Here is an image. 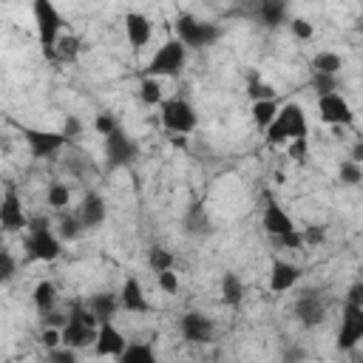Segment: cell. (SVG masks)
Here are the masks:
<instances>
[{"mask_svg":"<svg viewBox=\"0 0 363 363\" xmlns=\"http://www.w3.org/2000/svg\"><path fill=\"white\" fill-rule=\"evenodd\" d=\"M96 329H99V320L88 312V306L74 303L71 315L65 318V323L60 329V340L68 349H82V346H91L96 340Z\"/></svg>","mask_w":363,"mask_h":363,"instance_id":"cell-1","label":"cell"},{"mask_svg":"<svg viewBox=\"0 0 363 363\" xmlns=\"http://www.w3.org/2000/svg\"><path fill=\"white\" fill-rule=\"evenodd\" d=\"M269 145H281L286 139H306V113L298 102H286L284 108H278L275 122L264 130Z\"/></svg>","mask_w":363,"mask_h":363,"instance_id":"cell-2","label":"cell"},{"mask_svg":"<svg viewBox=\"0 0 363 363\" xmlns=\"http://www.w3.org/2000/svg\"><path fill=\"white\" fill-rule=\"evenodd\" d=\"M62 252V241L57 238V233L51 230V224L45 218H34L26 235V255L28 261H54Z\"/></svg>","mask_w":363,"mask_h":363,"instance_id":"cell-3","label":"cell"},{"mask_svg":"<svg viewBox=\"0 0 363 363\" xmlns=\"http://www.w3.org/2000/svg\"><path fill=\"white\" fill-rule=\"evenodd\" d=\"M176 40L184 45V48H207L213 43L221 40L224 28L218 23H204V20H196L193 14H179L176 20Z\"/></svg>","mask_w":363,"mask_h":363,"instance_id":"cell-4","label":"cell"},{"mask_svg":"<svg viewBox=\"0 0 363 363\" xmlns=\"http://www.w3.org/2000/svg\"><path fill=\"white\" fill-rule=\"evenodd\" d=\"M34 11V23H37V37L43 43V51L48 57H54V45L60 40V28H62V17L57 11V6L51 0H34L31 6Z\"/></svg>","mask_w":363,"mask_h":363,"instance_id":"cell-5","label":"cell"},{"mask_svg":"<svg viewBox=\"0 0 363 363\" xmlns=\"http://www.w3.org/2000/svg\"><path fill=\"white\" fill-rule=\"evenodd\" d=\"M184 62H187V48L179 40H167L150 57V62L145 68V77H153V79H159V77H176V74H182Z\"/></svg>","mask_w":363,"mask_h":363,"instance_id":"cell-6","label":"cell"},{"mask_svg":"<svg viewBox=\"0 0 363 363\" xmlns=\"http://www.w3.org/2000/svg\"><path fill=\"white\" fill-rule=\"evenodd\" d=\"M196 122H199L196 108H193L187 99L173 96V99H164V102H162V125H164L167 130L184 136V133H190V130L196 128Z\"/></svg>","mask_w":363,"mask_h":363,"instance_id":"cell-7","label":"cell"},{"mask_svg":"<svg viewBox=\"0 0 363 363\" xmlns=\"http://www.w3.org/2000/svg\"><path fill=\"white\" fill-rule=\"evenodd\" d=\"M136 156H139V147H136V142L122 128H116L113 133L105 136V159H108V167L111 170L130 164Z\"/></svg>","mask_w":363,"mask_h":363,"instance_id":"cell-8","label":"cell"},{"mask_svg":"<svg viewBox=\"0 0 363 363\" xmlns=\"http://www.w3.org/2000/svg\"><path fill=\"white\" fill-rule=\"evenodd\" d=\"M23 139H26L28 153H31L34 159L54 156V153L68 142L60 130H40V128H23Z\"/></svg>","mask_w":363,"mask_h":363,"instance_id":"cell-9","label":"cell"},{"mask_svg":"<svg viewBox=\"0 0 363 363\" xmlns=\"http://www.w3.org/2000/svg\"><path fill=\"white\" fill-rule=\"evenodd\" d=\"M318 113L326 125H335V128H343V125H354V111L352 105L340 96V94H326V96H318Z\"/></svg>","mask_w":363,"mask_h":363,"instance_id":"cell-10","label":"cell"},{"mask_svg":"<svg viewBox=\"0 0 363 363\" xmlns=\"http://www.w3.org/2000/svg\"><path fill=\"white\" fill-rule=\"evenodd\" d=\"M360 340H363V306L346 303V309H343V323H340V332H337V349H340V352H349V349H354Z\"/></svg>","mask_w":363,"mask_h":363,"instance_id":"cell-11","label":"cell"},{"mask_svg":"<svg viewBox=\"0 0 363 363\" xmlns=\"http://www.w3.org/2000/svg\"><path fill=\"white\" fill-rule=\"evenodd\" d=\"M179 329H182L184 340H190V343H210V340H213V332H216L213 320H210L207 315H201V312H187V315H182Z\"/></svg>","mask_w":363,"mask_h":363,"instance_id":"cell-12","label":"cell"},{"mask_svg":"<svg viewBox=\"0 0 363 363\" xmlns=\"http://www.w3.org/2000/svg\"><path fill=\"white\" fill-rule=\"evenodd\" d=\"M26 224H28V221H26V213H23V201H20L17 190L9 187L6 196H3V201H0V227H3L6 233H17V230H23Z\"/></svg>","mask_w":363,"mask_h":363,"instance_id":"cell-13","label":"cell"},{"mask_svg":"<svg viewBox=\"0 0 363 363\" xmlns=\"http://www.w3.org/2000/svg\"><path fill=\"white\" fill-rule=\"evenodd\" d=\"M323 315H326V303H323V298L318 292H303L295 301V318L301 320V326L312 329V326H318L323 320Z\"/></svg>","mask_w":363,"mask_h":363,"instance_id":"cell-14","label":"cell"},{"mask_svg":"<svg viewBox=\"0 0 363 363\" xmlns=\"http://www.w3.org/2000/svg\"><path fill=\"white\" fill-rule=\"evenodd\" d=\"M125 335L111 323V320H105V323H99V329H96V340H94V349H96V354H102V357H119L122 352H125Z\"/></svg>","mask_w":363,"mask_h":363,"instance_id":"cell-15","label":"cell"},{"mask_svg":"<svg viewBox=\"0 0 363 363\" xmlns=\"http://www.w3.org/2000/svg\"><path fill=\"white\" fill-rule=\"evenodd\" d=\"M261 224H264V230L272 235V238H278V235H284V233H289V230H295V224H292V218H289V213L278 204V201H269L267 207H264V216H261Z\"/></svg>","mask_w":363,"mask_h":363,"instance_id":"cell-16","label":"cell"},{"mask_svg":"<svg viewBox=\"0 0 363 363\" xmlns=\"http://www.w3.org/2000/svg\"><path fill=\"white\" fill-rule=\"evenodd\" d=\"M77 218H79L82 230L99 227V224L105 221V201H102V196H99V193H88V196L82 199V204H79Z\"/></svg>","mask_w":363,"mask_h":363,"instance_id":"cell-17","label":"cell"},{"mask_svg":"<svg viewBox=\"0 0 363 363\" xmlns=\"http://www.w3.org/2000/svg\"><path fill=\"white\" fill-rule=\"evenodd\" d=\"M301 278V269L289 261H272V269H269V289L272 292H286L298 284Z\"/></svg>","mask_w":363,"mask_h":363,"instance_id":"cell-18","label":"cell"},{"mask_svg":"<svg viewBox=\"0 0 363 363\" xmlns=\"http://www.w3.org/2000/svg\"><path fill=\"white\" fill-rule=\"evenodd\" d=\"M125 34H128V43L133 48H142L150 40V20L139 11H128L125 14Z\"/></svg>","mask_w":363,"mask_h":363,"instance_id":"cell-19","label":"cell"},{"mask_svg":"<svg viewBox=\"0 0 363 363\" xmlns=\"http://www.w3.org/2000/svg\"><path fill=\"white\" fill-rule=\"evenodd\" d=\"M119 306L128 312H147V298L136 278H125L122 292H119Z\"/></svg>","mask_w":363,"mask_h":363,"instance_id":"cell-20","label":"cell"},{"mask_svg":"<svg viewBox=\"0 0 363 363\" xmlns=\"http://www.w3.org/2000/svg\"><path fill=\"white\" fill-rule=\"evenodd\" d=\"M286 14H289V9H286L284 0H261V3L255 6V17H258L264 26H269V28L286 23Z\"/></svg>","mask_w":363,"mask_h":363,"instance_id":"cell-21","label":"cell"},{"mask_svg":"<svg viewBox=\"0 0 363 363\" xmlns=\"http://www.w3.org/2000/svg\"><path fill=\"white\" fill-rule=\"evenodd\" d=\"M116 309H119V298L111 295V292H96V295H91V301H88V312H91L99 323L111 320V318L116 315Z\"/></svg>","mask_w":363,"mask_h":363,"instance_id":"cell-22","label":"cell"},{"mask_svg":"<svg viewBox=\"0 0 363 363\" xmlns=\"http://www.w3.org/2000/svg\"><path fill=\"white\" fill-rule=\"evenodd\" d=\"M31 298H34L37 312H40V315H48V312H54V306H57V286H54L51 281H40V284L34 286Z\"/></svg>","mask_w":363,"mask_h":363,"instance_id":"cell-23","label":"cell"},{"mask_svg":"<svg viewBox=\"0 0 363 363\" xmlns=\"http://www.w3.org/2000/svg\"><path fill=\"white\" fill-rule=\"evenodd\" d=\"M184 230L190 235H207L210 233V216L204 213V207L199 201L184 213Z\"/></svg>","mask_w":363,"mask_h":363,"instance_id":"cell-24","label":"cell"},{"mask_svg":"<svg viewBox=\"0 0 363 363\" xmlns=\"http://www.w3.org/2000/svg\"><path fill=\"white\" fill-rule=\"evenodd\" d=\"M221 301L227 306H238L244 301V284H241V278L235 272H224V278H221Z\"/></svg>","mask_w":363,"mask_h":363,"instance_id":"cell-25","label":"cell"},{"mask_svg":"<svg viewBox=\"0 0 363 363\" xmlns=\"http://www.w3.org/2000/svg\"><path fill=\"white\" fill-rule=\"evenodd\" d=\"M340 68H343V57L335 54V51H318V54L312 57V71H318V74H332V77H337Z\"/></svg>","mask_w":363,"mask_h":363,"instance_id":"cell-26","label":"cell"},{"mask_svg":"<svg viewBox=\"0 0 363 363\" xmlns=\"http://www.w3.org/2000/svg\"><path fill=\"white\" fill-rule=\"evenodd\" d=\"M278 116V102L275 99H261V102H252V119L261 130H267Z\"/></svg>","mask_w":363,"mask_h":363,"instance_id":"cell-27","label":"cell"},{"mask_svg":"<svg viewBox=\"0 0 363 363\" xmlns=\"http://www.w3.org/2000/svg\"><path fill=\"white\" fill-rule=\"evenodd\" d=\"M119 363H156V354L147 343H130L119 354Z\"/></svg>","mask_w":363,"mask_h":363,"instance_id":"cell-28","label":"cell"},{"mask_svg":"<svg viewBox=\"0 0 363 363\" xmlns=\"http://www.w3.org/2000/svg\"><path fill=\"white\" fill-rule=\"evenodd\" d=\"M79 54V37L77 34H62L54 45V57L62 60V62H74Z\"/></svg>","mask_w":363,"mask_h":363,"instance_id":"cell-29","label":"cell"},{"mask_svg":"<svg viewBox=\"0 0 363 363\" xmlns=\"http://www.w3.org/2000/svg\"><path fill=\"white\" fill-rule=\"evenodd\" d=\"M68 199H71L68 184H62V182H51V184H48V190H45V201H48L57 213H62V210H65Z\"/></svg>","mask_w":363,"mask_h":363,"instance_id":"cell-30","label":"cell"},{"mask_svg":"<svg viewBox=\"0 0 363 363\" xmlns=\"http://www.w3.org/2000/svg\"><path fill=\"white\" fill-rule=\"evenodd\" d=\"M82 235V224H79V218L77 216H65V213H60V227H57V238L60 241H74V238H79Z\"/></svg>","mask_w":363,"mask_h":363,"instance_id":"cell-31","label":"cell"},{"mask_svg":"<svg viewBox=\"0 0 363 363\" xmlns=\"http://www.w3.org/2000/svg\"><path fill=\"white\" fill-rule=\"evenodd\" d=\"M139 96H142L145 105H162V102H164V96H162V85H159V79H153V77H145V79H142V85H139Z\"/></svg>","mask_w":363,"mask_h":363,"instance_id":"cell-32","label":"cell"},{"mask_svg":"<svg viewBox=\"0 0 363 363\" xmlns=\"http://www.w3.org/2000/svg\"><path fill=\"white\" fill-rule=\"evenodd\" d=\"M147 267H150L156 275L164 272V269H170V267H173V252L164 250V247H153V250L147 252Z\"/></svg>","mask_w":363,"mask_h":363,"instance_id":"cell-33","label":"cell"},{"mask_svg":"<svg viewBox=\"0 0 363 363\" xmlns=\"http://www.w3.org/2000/svg\"><path fill=\"white\" fill-rule=\"evenodd\" d=\"M363 182V167L357 162H340V184L343 187H357Z\"/></svg>","mask_w":363,"mask_h":363,"instance_id":"cell-34","label":"cell"},{"mask_svg":"<svg viewBox=\"0 0 363 363\" xmlns=\"http://www.w3.org/2000/svg\"><path fill=\"white\" fill-rule=\"evenodd\" d=\"M312 88L318 91V96H326V94H337V77L312 71Z\"/></svg>","mask_w":363,"mask_h":363,"instance_id":"cell-35","label":"cell"},{"mask_svg":"<svg viewBox=\"0 0 363 363\" xmlns=\"http://www.w3.org/2000/svg\"><path fill=\"white\" fill-rule=\"evenodd\" d=\"M247 94H250L255 102H261V99H275V88H272V85H264L258 77H250V88H247Z\"/></svg>","mask_w":363,"mask_h":363,"instance_id":"cell-36","label":"cell"},{"mask_svg":"<svg viewBox=\"0 0 363 363\" xmlns=\"http://www.w3.org/2000/svg\"><path fill=\"white\" fill-rule=\"evenodd\" d=\"M17 275V261L9 250H0V284H9Z\"/></svg>","mask_w":363,"mask_h":363,"instance_id":"cell-37","label":"cell"},{"mask_svg":"<svg viewBox=\"0 0 363 363\" xmlns=\"http://www.w3.org/2000/svg\"><path fill=\"white\" fill-rule=\"evenodd\" d=\"M48 363H79V357H77V349L57 346V349L48 352Z\"/></svg>","mask_w":363,"mask_h":363,"instance_id":"cell-38","label":"cell"},{"mask_svg":"<svg viewBox=\"0 0 363 363\" xmlns=\"http://www.w3.org/2000/svg\"><path fill=\"white\" fill-rule=\"evenodd\" d=\"M94 128L102 133V136H108V133H113L116 128H119V122L113 119V113L111 111H102L99 116H96V122H94Z\"/></svg>","mask_w":363,"mask_h":363,"instance_id":"cell-39","label":"cell"},{"mask_svg":"<svg viewBox=\"0 0 363 363\" xmlns=\"http://www.w3.org/2000/svg\"><path fill=\"white\" fill-rule=\"evenodd\" d=\"M289 28H292V34H295L298 40H309V37L315 34L312 23H309V20H303V17H295V20H289Z\"/></svg>","mask_w":363,"mask_h":363,"instance_id":"cell-40","label":"cell"},{"mask_svg":"<svg viewBox=\"0 0 363 363\" xmlns=\"http://www.w3.org/2000/svg\"><path fill=\"white\" fill-rule=\"evenodd\" d=\"M301 238H303V244H312V247H318V244L326 238V230H323L320 224H312V227H306V230L301 233Z\"/></svg>","mask_w":363,"mask_h":363,"instance_id":"cell-41","label":"cell"},{"mask_svg":"<svg viewBox=\"0 0 363 363\" xmlns=\"http://www.w3.org/2000/svg\"><path fill=\"white\" fill-rule=\"evenodd\" d=\"M156 281H159V289H164L167 295H173V292L179 289V278H176V272H170V269L159 272V275H156Z\"/></svg>","mask_w":363,"mask_h":363,"instance_id":"cell-42","label":"cell"},{"mask_svg":"<svg viewBox=\"0 0 363 363\" xmlns=\"http://www.w3.org/2000/svg\"><path fill=\"white\" fill-rule=\"evenodd\" d=\"M65 139H77L79 133H82V122L77 119V116H65V122H62V130H60Z\"/></svg>","mask_w":363,"mask_h":363,"instance_id":"cell-43","label":"cell"},{"mask_svg":"<svg viewBox=\"0 0 363 363\" xmlns=\"http://www.w3.org/2000/svg\"><path fill=\"white\" fill-rule=\"evenodd\" d=\"M278 241H281V247H286V250H298V247H303V238H301V230H289V233H284V235H278Z\"/></svg>","mask_w":363,"mask_h":363,"instance_id":"cell-44","label":"cell"},{"mask_svg":"<svg viewBox=\"0 0 363 363\" xmlns=\"http://www.w3.org/2000/svg\"><path fill=\"white\" fill-rule=\"evenodd\" d=\"M303 360H306V349H303V346L289 343V346L284 349V363H303Z\"/></svg>","mask_w":363,"mask_h":363,"instance_id":"cell-45","label":"cell"},{"mask_svg":"<svg viewBox=\"0 0 363 363\" xmlns=\"http://www.w3.org/2000/svg\"><path fill=\"white\" fill-rule=\"evenodd\" d=\"M40 343H43L48 352H51V349H57V346H62V340H60V329H43Z\"/></svg>","mask_w":363,"mask_h":363,"instance_id":"cell-46","label":"cell"},{"mask_svg":"<svg viewBox=\"0 0 363 363\" xmlns=\"http://www.w3.org/2000/svg\"><path fill=\"white\" fill-rule=\"evenodd\" d=\"M289 156L298 159V162H303V159H306V139H295V142L289 145Z\"/></svg>","mask_w":363,"mask_h":363,"instance_id":"cell-47","label":"cell"},{"mask_svg":"<svg viewBox=\"0 0 363 363\" xmlns=\"http://www.w3.org/2000/svg\"><path fill=\"white\" fill-rule=\"evenodd\" d=\"M346 303L363 306V284H352V289H349V295H346Z\"/></svg>","mask_w":363,"mask_h":363,"instance_id":"cell-48","label":"cell"},{"mask_svg":"<svg viewBox=\"0 0 363 363\" xmlns=\"http://www.w3.org/2000/svg\"><path fill=\"white\" fill-rule=\"evenodd\" d=\"M360 159H363V142H354V147H352V156H349V162H357V164H360Z\"/></svg>","mask_w":363,"mask_h":363,"instance_id":"cell-49","label":"cell"},{"mask_svg":"<svg viewBox=\"0 0 363 363\" xmlns=\"http://www.w3.org/2000/svg\"><path fill=\"white\" fill-rule=\"evenodd\" d=\"M173 145H176V147H184V145H187V139H184V136H173Z\"/></svg>","mask_w":363,"mask_h":363,"instance_id":"cell-50","label":"cell"}]
</instances>
